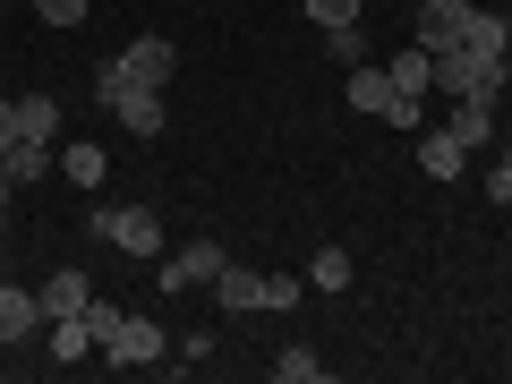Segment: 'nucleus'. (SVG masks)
I'll return each instance as SVG.
<instances>
[{"label":"nucleus","mask_w":512,"mask_h":384,"mask_svg":"<svg viewBox=\"0 0 512 384\" xmlns=\"http://www.w3.org/2000/svg\"><path fill=\"white\" fill-rule=\"evenodd\" d=\"M94 103H103L128 137H163V120H171V111H163V86H137L120 60H103V69H94Z\"/></svg>","instance_id":"1"},{"label":"nucleus","mask_w":512,"mask_h":384,"mask_svg":"<svg viewBox=\"0 0 512 384\" xmlns=\"http://www.w3.org/2000/svg\"><path fill=\"white\" fill-rule=\"evenodd\" d=\"M350 111H367V120H393V128H419V94H402L393 77H384V60H359V69L342 77Z\"/></svg>","instance_id":"2"},{"label":"nucleus","mask_w":512,"mask_h":384,"mask_svg":"<svg viewBox=\"0 0 512 384\" xmlns=\"http://www.w3.org/2000/svg\"><path fill=\"white\" fill-rule=\"evenodd\" d=\"M222 265H231V248H222V239H188V248L154 256V291H171V299L214 291V274H222Z\"/></svg>","instance_id":"3"},{"label":"nucleus","mask_w":512,"mask_h":384,"mask_svg":"<svg viewBox=\"0 0 512 384\" xmlns=\"http://www.w3.org/2000/svg\"><path fill=\"white\" fill-rule=\"evenodd\" d=\"M86 231L103 239V248H120V256H163V222H154V205H94Z\"/></svg>","instance_id":"4"},{"label":"nucleus","mask_w":512,"mask_h":384,"mask_svg":"<svg viewBox=\"0 0 512 384\" xmlns=\"http://www.w3.org/2000/svg\"><path fill=\"white\" fill-rule=\"evenodd\" d=\"M94 350H103L111 367H163V359H171V333L154 325V316H128V308H120V325H111Z\"/></svg>","instance_id":"5"},{"label":"nucleus","mask_w":512,"mask_h":384,"mask_svg":"<svg viewBox=\"0 0 512 384\" xmlns=\"http://www.w3.org/2000/svg\"><path fill=\"white\" fill-rule=\"evenodd\" d=\"M111 60H120V69L137 77V86H171V69H180V52H171L163 35H137L128 52H111Z\"/></svg>","instance_id":"6"},{"label":"nucleus","mask_w":512,"mask_h":384,"mask_svg":"<svg viewBox=\"0 0 512 384\" xmlns=\"http://www.w3.org/2000/svg\"><path fill=\"white\" fill-rule=\"evenodd\" d=\"M461 52H478V60H504V52H512V18H495L487 0H478V9H461Z\"/></svg>","instance_id":"7"},{"label":"nucleus","mask_w":512,"mask_h":384,"mask_svg":"<svg viewBox=\"0 0 512 384\" xmlns=\"http://www.w3.org/2000/svg\"><path fill=\"white\" fill-rule=\"evenodd\" d=\"M35 299H43V316H52V325H60V316H86V308H94V282L77 274V265H60V274L43 282Z\"/></svg>","instance_id":"8"},{"label":"nucleus","mask_w":512,"mask_h":384,"mask_svg":"<svg viewBox=\"0 0 512 384\" xmlns=\"http://www.w3.org/2000/svg\"><path fill=\"white\" fill-rule=\"evenodd\" d=\"M214 299H222L231 316H256V308H265V274H256V265H222V274H214Z\"/></svg>","instance_id":"9"},{"label":"nucleus","mask_w":512,"mask_h":384,"mask_svg":"<svg viewBox=\"0 0 512 384\" xmlns=\"http://www.w3.org/2000/svg\"><path fill=\"white\" fill-rule=\"evenodd\" d=\"M35 325H43V299H35V291H18V282L0 274V342H26Z\"/></svg>","instance_id":"10"},{"label":"nucleus","mask_w":512,"mask_h":384,"mask_svg":"<svg viewBox=\"0 0 512 384\" xmlns=\"http://www.w3.org/2000/svg\"><path fill=\"white\" fill-rule=\"evenodd\" d=\"M461 154L470 146H461L453 128H419V171L427 180H461Z\"/></svg>","instance_id":"11"},{"label":"nucleus","mask_w":512,"mask_h":384,"mask_svg":"<svg viewBox=\"0 0 512 384\" xmlns=\"http://www.w3.org/2000/svg\"><path fill=\"white\" fill-rule=\"evenodd\" d=\"M444 128H453V137H461V146H495V103H453V120H444Z\"/></svg>","instance_id":"12"},{"label":"nucleus","mask_w":512,"mask_h":384,"mask_svg":"<svg viewBox=\"0 0 512 384\" xmlns=\"http://www.w3.org/2000/svg\"><path fill=\"white\" fill-rule=\"evenodd\" d=\"M419 52H461V9H419Z\"/></svg>","instance_id":"13"},{"label":"nucleus","mask_w":512,"mask_h":384,"mask_svg":"<svg viewBox=\"0 0 512 384\" xmlns=\"http://www.w3.org/2000/svg\"><path fill=\"white\" fill-rule=\"evenodd\" d=\"M0 163H9V180H43V171H52V146H43V137H18V146H9V154H0Z\"/></svg>","instance_id":"14"},{"label":"nucleus","mask_w":512,"mask_h":384,"mask_svg":"<svg viewBox=\"0 0 512 384\" xmlns=\"http://www.w3.org/2000/svg\"><path fill=\"white\" fill-rule=\"evenodd\" d=\"M350 248H316V265H308V291H350Z\"/></svg>","instance_id":"15"},{"label":"nucleus","mask_w":512,"mask_h":384,"mask_svg":"<svg viewBox=\"0 0 512 384\" xmlns=\"http://www.w3.org/2000/svg\"><path fill=\"white\" fill-rule=\"evenodd\" d=\"M18 137H43V146L60 137V103H52V94H26V103H18Z\"/></svg>","instance_id":"16"},{"label":"nucleus","mask_w":512,"mask_h":384,"mask_svg":"<svg viewBox=\"0 0 512 384\" xmlns=\"http://www.w3.org/2000/svg\"><path fill=\"white\" fill-rule=\"evenodd\" d=\"M384 77H393V86H402V94H419V86H436V52H419V43H410V52L393 60V69H384Z\"/></svg>","instance_id":"17"},{"label":"nucleus","mask_w":512,"mask_h":384,"mask_svg":"<svg viewBox=\"0 0 512 384\" xmlns=\"http://www.w3.org/2000/svg\"><path fill=\"white\" fill-rule=\"evenodd\" d=\"M52 359H94V325L86 316H60L52 325Z\"/></svg>","instance_id":"18"},{"label":"nucleus","mask_w":512,"mask_h":384,"mask_svg":"<svg viewBox=\"0 0 512 384\" xmlns=\"http://www.w3.org/2000/svg\"><path fill=\"white\" fill-rule=\"evenodd\" d=\"M103 163H111L103 146H60V171H69L77 188H103Z\"/></svg>","instance_id":"19"},{"label":"nucleus","mask_w":512,"mask_h":384,"mask_svg":"<svg viewBox=\"0 0 512 384\" xmlns=\"http://www.w3.org/2000/svg\"><path fill=\"white\" fill-rule=\"evenodd\" d=\"M274 376H282V384H316V376H325V359H316L308 342H291V350L274 359Z\"/></svg>","instance_id":"20"},{"label":"nucleus","mask_w":512,"mask_h":384,"mask_svg":"<svg viewBox=\"0 0 512 384\" xmlns=\"http://www.w3.org/2000/svg\"><path fill=\"white\" fill-rule=\"evenodd\" d=\"M325 43H333V60H342V69H359V60H367V35H359V18H350V26H325Z\"/></svg>","instance_id":"21"},{"label":"nucleus","mask_w":512,"mask_h":384,"mask_svg":"<svg viewBox=\"0 0 512 384\" xmlns=\"http://www.w3.org/2000/svg\"><path fill=\"white\" fill-rule=\"evenodd\" d=\"M86 9H94V0H35L43 26H86Z\"/></svg>","instance_id":"22"},{"label":"nucleus","mask_w":512,"mask_h":384,"mask_svg":"<svg viewBox=\"0 0 512 384\" xmlns=\"http://www.w3.org/2000/svg\"><path fill=\"white\" fill-rule=\"evenodd\" d=\"M299 299H308V282H291V274H265V308H299Z\"/></svg>","instance_id":"23"},{"label":"nucleus","mask_w":512,"mask_h":384,"mask_svg":"<svg viewBox=\"0 0 512 384\" xmlns=\"http://www.w3.org/2000/svg\"><path fill=\"white\" fill-rule=\"evenodd\" d=\"M308 18L316 26H350V18H359V0H308Z\"/></svg>","instance_id":"24"},{"label":"nucleus","mask_w":512,"mask_h":384,"mask_svg":"<svg viewBox=\"0 0 512 384\" xmlns=\"http://www.w3.org/2000/svg\"><path fill=\"white\" fill-rule=\"evenodd\" d=\"M487 197H495V205H512V146H504V163L487 171Z\"/></svg>","instance_id":"25"},{"label":"nucleus","mask_w":512,"mask_h":384,"mask_svg":"<svg viewBox=\"0 0 512 384\" xmlns=\"http://www.w3.org/2000/svg\"><path fill=\"white\" fill-rule=\"evenodd\" d=\"M18 146V103H9V94H0V154Z\"/></svg>","instance_id":"26"},{"label":"nucleus","mask_w":512,"mask_h":384,"mask_svg":"<svg viewBox=\"0 0 512 384\" xmlns=\"http://www.w3.org/2000/svg\"><path fill=\"white\" fill-rule=\"evenodd\" d=\"M419 9H478V0H419Z\"/></svg>","instance_id":"27"},{"label":"nucleus","mask_w":512,"mask_h":384,"mask_svg":"<svg viewBox=\"0 0 512 384\" xmlns=\"http://www.w3.org/2000/svg\"><path fill=\"white\" fill-rule=\"evenodd\" d=\"M9 188H18V180H9V163H0V205H9Z\"/></svg>","instance_id":"28"},{"label":"nucleus","mask_w":512,"mask_h":384,"mask_svg":"<svg viewBox=\"0 0 512 384\" xmlns=\"http://www.w3.org/2000/svg\"><path fill=\"white\" fill-rule=\"evenodd\" d=\"M504 94H512V52H504Z\"/></svg>","instance_id":"29"}]
</instances>
